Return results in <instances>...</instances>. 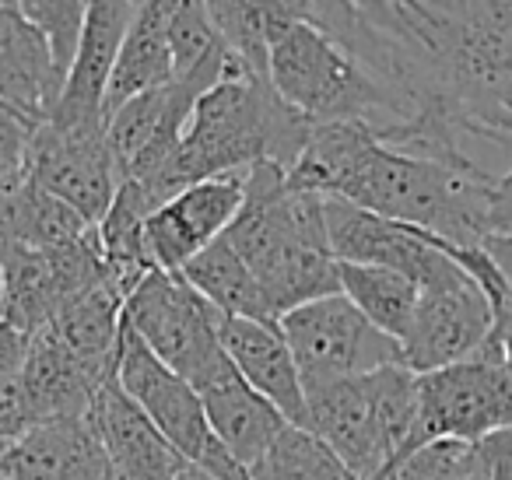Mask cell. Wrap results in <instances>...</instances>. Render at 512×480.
Here are the masks:
<instances>
[{
    "label": "cell",
    "instance_id": "6da1fadb",
    "mask_svg": "<svg viewBox=\"0 0 512 480\" xmlns=\"http://www.w3.org/2000/svg\"><path fill=\"white\" fill-rule=\"evenodd\" d=\"M288 183L432 232L453 246H481L491 235V172L393 151L362 123H313Z\"/></svg>",
    "mask_w": 512,
    "mask_h": 480
},
{
    "label": "cell",
    "instance_id": "7a4b0ae2",
    "mask_svg": "<svg viewBox=\"0 0 512 480\" xmlns=\"http://www.w3.org/2000/svg\"><path fill=\"white\" fill-rule=\"evenodd\" d=\"M313 123L288 109L267 74L228 57V71L197 99L176 151L137 186L155 211L179 190L218 176H246L253 165L274 162L292 169Z\"/></svg>",
    "mask_w": 512,
    "mask_h": 480
},
{
    "label": "cell",
    "instance_id": "3957f363",
    "mask_svg": "<svg viewBox=\"0 0 512 480\" xmlns=\"http://www.w3.org/2000/svg\"><path fill=\"white\" fill-rule=\"evenodd\" d=\"M221 239L264 288L274 319L341 291L323 197L288 183L281 165L260 162L246 172L242 207Z\"/></svg>",
    "mask_w": 512,
    "mask_h": 480
},
{
    "label": "cell",
    "instance_id": "277c9868",
    "mask_svg": "<svg viewBox=\"0 0 512 480\" xmlns=\"http://www.w3.org/2000/svg\"><path fill=\"white\" fill-rule=\"evenodd\" d=\"M267 81L309 123H362L379 141L407 123L404 102L316 22L295 25L271 46Z\"/></svg>",
    "mask_w": 512,
    "mask_h": 480
},
{
    "label": "cell",
    "instance_id": "5b68a950",
    "mask_svg": "<svg viewBox=\"0 0 512 480\" xmlns=\"http://www.w3.org/2000/svg\"><path fill=\"white\" fill-rule=\"evenodd\" d=\"M418 417V375L386 365L358 379L306 389V428L355 473L386 480Z\"/></svg>",
    "mask_w": 512,
    "mask_h": 480
},
{
    "label": "cell",
    "instance_id": "8992f818",
    "mask_svg": "<svg viewBox=\"0 0 512 480\" xmlns=\"http://www.w3.org/2000/svg\"><path fill=\"white\" fill-rule=\"evenodd\" d=\"M278 330L299 368L302 389H320L379 372L386 365H404L397 340L376 330L341 291L285 312Z\"/></svg>",
    "mask_w": 512,
    "mask_h": 480
},
{
    "label": "cell",
    "instance_id": "52a82bcc",
    "mask_svg": "<svg viewBox=\"0 0 512 480\" xmlns=\"http://www.w3.org/2000/svg\"><path fill=\"white\" fill-rule=\"evenodd\" d=\"M502 428H512V372L481 347L474 358L418 375V417L400 456L439 438L481 442Z\"/></svg>",
    "mask_w": 512,
    "mask_h": 480
},
{
    "label": "cell",
    "instance_id": "ba28073f",
    "mask_svg": "<svg viewBox=\"0 0 512 480\" xmlns=\"http://www.w3.org/2000/svg\"><path fill=\"white\" fill-rule=\"evenodd\" d=\"M218 312L183 281V274L151 270L123 302V323L151 347L158 361L197 386L225 361L218 340Z\"/></svg>",
    "mask_w": 512,
    "mask_h": 480
},
{
    "label": "cell",
    "instance_id": "9c48e42d",
    "mask_svg": "<svg viewBox=\"0 0 512 480\" xmlns=\"http://www.w3.org/2000/svg\"><path fill=\"white\" fill-rule=\"evenodd\" d=\"M29 183L74 207L88 225H99L120 190L106 123H39L32 130Z\"/></svg>",
    "mask_w": 512,
    "mask_h": 480
},
{
    "label": "cell",
    "instance_id": "30bf717a",
    "mask_svg": "<svg viewBox=\"0 0 512 480\" xmlns=\"http://www.w3.org/2000/svg\"><path fill=\"white\" fill-rule=\"evenodd\" d=\"M330 256L337 263H369L411 277L421 291L467 277L446 253V239L400 221L379 218L344 200L323 197Z\"/></svg>",
    "mask_w": 512,
    "mask_h": 480
},
{
    "label": "cell",
    "instance_id": "8fae6325",
    "mask_svg": "<svg viewBox=\"0 0 512 480\" xmlns=\"http://www.w3.org/2000/svg\"><path fill=\"white\" fill-rule=\"evenodd\" d=\"M116 382L151 417V424L169 438V445L186 463L204 466L221 449L207 424L197 389L183 375L172 372L165 361H158L127 323L120 330V351H116Z\"/></svg>",
    "mask_w": 512,
    "mask_h": 480
},
{
    "label": "cell",
    "instance_id": "7c38bea8",
    "mask_svg": "<svg viewBox=\"0 0 512 480\" xmlns=\"http://www.w3.org/2000/svg\"><path fill=\"white\" fill-rule=\"evenodd\" d=\"M214 78H176L162 88H151L106 116V141L113 151L120 183H141L176 151L197 99L214 88Z\"/></svg>",
    "mask_w": 512,
    "mask_h": 480
},
{
    "label": "cell",
    "instance_id": "4fadbf2b",
    "mask_svg": "<svg viewBox=\"0 0 512 480\" xmlns=\"http://www.w3.org/2000/svg\"><path fill=\"white\" fill-rule=\"evenodd\" d=\"M491 319H495V312L470 277L425 288L414 305L411 326L400 340L404 365L414 375H421L474 358L488 340Z\"/></svg>",
    "mask_w": 512,
    "mask_h": 480
},
{
    "label": "cell",
    "instance_id": "5bb4252c",
    "mask_svg": "<svg viewBox=\"0 0 512 480\" xmlns=\"http://www.w3.org/2000/svg\"><path fill=\"white\" fill-rule=\"evenodd\" d=\"M246 193V176H218L193 183L158 204L144 221V246L151 267L179 274L197 253L225 235Z\"/></svg>",
    "mask_w": 512,
    "mask_h": 480
},
{
    "label": "cell",
    "instance_id": "9a60e30c",
    "mask_svg": "<svg viewBox=\"0 0 512 480\" xmlns=\"http://www.w3.org/2000/svg\"><path fill=\"white\" fill-rule=\"evenodd\" d=\"M134 15V0H88V15L81 25V39L74 50L71 71H67L64 92H60L57 109L50 113L53 123H106L102 120V99H106L109 74L116 67Z\"/></svg>",
    "mask_w": 512,
    "mask_h": 480
},
{
    "label": "cell",
    "instance_id": "2e32d148",
    "mask_svg": "<svg viewBox=\"0 0 512 480\" xmlns=\"http://www.w3.org/2000/svg\"><path fill=\"white\" fill-rule=\"evenodd\" d=\"M92 428L120 480H176L186 459L109 375L92 400Z\"/></svg>",
    "mask_w": 512,
    "mask_h": 480
},
{
    "label": "cell",
    "instance_id": "e0dca14e",
    "mask_svg": "<svg viewBox=\"0 0 512 480\" xmlns=\"http://www.w3.org/2000/svg\"><path fill=\"white\" fill-rule=\"evenodd\" d=\"M4 480H120L92 428V417L32 424L4 456Z\"/></svg>",
    "mask_w": 512,
    "mask_h": 480
},
{
    "label": "cell",
    "instance_id": "ac0fdd59",
    "mask_svg": "<svg viewBox=\"0 0 512 480\" xmlns=\"http://www.w3.org/2000/svg\"><path fill=\"white\" fill-rule=\"evenodd\" d=\"M218 340L225 358L235 365V372L264 400H271L285 414L288 424L306 428V389H302L299 368H295L278 323L221 316Z\"/></svg>",
    "mask_w": 512,
    "mask_h": 480
},
{
    "label": "cell",
    "instance_id": "d6986e66",
    "mask_svg": "<svg viewBox=\"0 0 512 480\" xmlns=\"http://www.w3.org/2000/svg\"><path fill=\"white\" fill-rule=\"evenodd\" d=\"M106 379L109 375L88 368L50 326H43L29 337V354H25L22 375H18L29 424L88 417L95 393Z\"/></svg>",
    "mask_w": 512,
    "mask_h": 480
},
{
    "label": "cell",
    "instance_id": "ffe728a7",
    "mask_svg": "<svg viewBox=\"0 0 512 480\" xmlns=\"http://www.w3.org/2000/svg\"><path fill=\"white\" fill-rule=\"evenodd\" d=\"M197 396L204 403L207 424H211L214 438L239 459L242 466H253L256 459L271 449V442L288 428L285 414L274 407L271 400L256 393L232 361L214 365L204 379L197 382Z\"/></svg>",
    "mask_w": 512,
    "mask_h": 480
},
{
    "label": "cell",
    "instance_id": "44dd1931",
    "mask_svg": "<svg viewBox=\"0 0 512 480\" xmlns=\"http://www.w3.org/2000/svg\"><path fill=\"white\" fill-rule=\"evenodd\" d=\"M64 81L43 32L18 8H0V102L29 123H43L57 109Z\"/></svg>",
    "mask_w": 512,
    "mask_h": 480
},
{
    "label": "cell",
    "instance_id": "7402d4cb",
    "mask_svg": "<svg viewBox=\"0 0 512 480\" xmlns=\"http://www.w3.org/2000/svg\"><path fill=\"white\" fill-rule=\"evenodd\" d=\"M169 15L172 0H144L137 8L134 22L127 29V39L120 46V57L109 74L106 99H102V120L123 106L127 99L151 88H162L176 81V67H172L169 50Z\"/></svg>",
    "mask_w": 512,
    "mask_h": 480
},
{
    "label": "cell",
    "instance_id": "603a6c76",
    "mask_svg": "<svg viewBox=\"0 0 512 480\" xmlns=\"http://www.w3.org/2000/svg\"><path fill=\"white\" fill-rule=\"evenodd\" d=\"M204 8L225 50L256 74H267V53L281 36L313 22L306 0H204Z\"/></svg>",
    "mask_w": 512,
    "mask_h": 480
},
{
    "label": "cell",
    "instance_id": "cb8c5ba5",
    "mask_svg": "<svg viewBox=\"0 0 512 480\" xmlns=\"http://www.w3.org/2000/svg\"><path fill=\"white\" fill-rule=\"evenodd\" d=\"M123 295L113 277L92 284L81 295L67 298L53 316L50 330L99 375L116 372V351H120L123 330Z\"/></svg>",
    "mask_w": 512,
    "mask_h": 480
},
{
    "label": "cell",
    "instance_id": "d4e9b609",
    "mask_svg": "<svg viewBox=\"0 0 512 480\" xmlns=\"http://www.w3.org/2000/svg\"><path fill=\"white\" fill-rule=\"evenodd\" d=\"M183 281L211 305L218 316H239V319H267L278 323L264 298V288L256 284L246 263L235 256V249L225 239L211 242L204 253H197L183 270Z\"/></svg>",
    "mask_w": 512,
    "mask_h": 480
},
{
    "label": "cell",
    "instance_id": "484cf974",
    "mask_svg": "<svg viewBox=\"0 0 512 480\" xmlns=\"http://www.w3.org/2000/svg\"><path fill=\"white\" fill-rule=\"evenodd\" d=\"M337 284H341V295L376 330H383L397 344L404 340L421 295V288L411 277L386 267H369V263H337Z\"/></svg>",
    "mask_w": 512,
    "mask_h": 480
},
{
    "label": "cell",
    "instance_id": "4316f807",
    "mask_svg": "<svg viewBox=\"0 0 512 480\" xmlns=\"http://www.w3.org/2000/svg\"><path fill=\"white\" fill-rule=\"evenodd\" d=\"M306 4L313 11V22L348 53L369 36H404L425 15L421 0H306Z\"/></svg>",
    "mask_w": 512,
    "mask_h": 480
},
{
    "label": "cell",
    "instance_id": "83f0119b",
    "mask_svg": "<svg viewBox=\"0 0 512 480\" xmlns=\"http://www.w3.org/2000/svg\"><path fill=\"white\" fill-rule=\"evenodd\" d=\"M249 480H358L309 428L288 424L249 466Z\"/></svg>",
    "mask_w": 512,
    "mask_h": 480
},
{
    "label": "cell",
    "instance_id": "f1b7e54d",
    "mask_svg": "<svg viewBox=\"0 0 512 480\" xmlns=\"http://www.w3.org/2000/svg\"><path fill=\"white\" fill-rule=\"evenodd\" d=\"M11 228H15V249H57L78 242L95 225H88L74 207L50 197L36 183H25L15 197Z\"/></svg>",
    "mask_w": 512,
    "mask_h": 480
},
{
    "label": "cell",
    "instance_id": "f546056e",
    "mask_svg": "<svg viewBox=\"0 0 512 480\" xmlns=\"http://www.w3.org/2000/svg\"><path fill=\"white\" fill-rule=\"evenodd\" d=\"M386 480H491V466L481 452V442L439 438L400 456Z\"/></svg>",
    "mask_w": 512,
    "mask_h": 480
},
{
    "label": "cell",
    "instance_id": "4dcf8cb0",
    "mask_svg": "<svg viewBox=\"0 0 512 480\" xmlns=\"http://www.w3.org/2000/svg\"><path fill=\"white\" fill-rule=\"evenodd\" d=\"M15 8L36 25L50 43L60 71H71L74 50H78L81 25L88 15V0H15Z\"/></svg>",
    "mask_w": 512,
    "mask_h": 480
},
{
    "label": "cell",
    "instance_id": "1f68e13d",
    "mask_svg": "<svg viewBox=\"0 0 512 480\" xmlns=\"http://www.w3.org/2000/svg\"><path fill=\"white\" fill-rule=\"evenodd\" d=\"M36 127L39 123H29L0 102V186H22L29 179V148Z\"/></svg>",
    "mask_w": 512,
    "mask_h": 480
},
{
    "label": "cell",
    "instance_id": "d6a6232c",
    "mask_svg": "<svg viewBox=\"0 0 512 480\" xmlns=\"http://www.w3.org/2000/svg\"><path fill=\"white\" fill-rule=\"evenodd\" d=\"M25 354H29V333L11 323H0V386H11L22 375Z\"/></svg>",
    "mask_w": 512,
    "mask_h": 480
},
{
    "label": "cell",
    "instance_id": "836d02e7",
    "mask_svg": "<svg viewBox=\"0 0 512 480\" xmlns=\"http://www.w3.org/2000/svg\"><path fill=\"white\" fill-rule=\"evenodd\" d=\"M488 228L491 235H509L512 232V169L505 176H495L488 197Z\"/></svg>",
    "mask_w": 512,
    "mask_h": 480
},
{
    "label": "cell",
    "instance_id": "e575fe53",
    "mask_svg": "<svg viewBox=\"0 0 512 480\" xmlns=\"http://www.w3.org/2000/svg\"><path fill=\"white\" fill-rule=\"evenodd\" d=\"M484 347H488V351L512 372V298L495 309L491 333H488V340H484Z\"/></svg>",
    "mask_w": 512,
    "mask_h": 480
},
{
    "label": "cell",
    "instance_id": "d590c367",
    "mask_svg": "<svg viewBox=\"0 0 512 480\" xmlns=\"http://www.w3.org/2000/svg\"><path fill=\"white\" fill-rule=\"evenodd\" d=\"M481 452L491 466V477L512 480V428H502L495 435L481 438Z\"/></svg>",
    "mask_w": 512,
    "mask_h": 480
},
{
    "label": "cell",
    "instance_id": "8d00e7d4",
    "mask_svg": "<svg viewBox=\"0 0 512 480\" xmlns=\"http://www.w3.org/2000/svg\"><path fill=\"white\" fill-rule=\"evenodd\" d=\"M481 249L498 267V274H502L505 288H509V295H512V232L509 235H488V239L481 242Z\"/></svg>",
    "mask_w": 512,
    "mask_h": 480
},
{
    "label": "cell",
    "instance_id": "74e56055",
    "mask_svg": "<svg viewBox=\"0 0 512 480\" xmlns=\"http://www.w3.org/2000/svg\"><path fill=\"white\" fill-rule=\"evenodd\" d=\"M176 480H214V477H207L200 466H193V463H183V470L176 473Z\"/></svg>",
    "mask_w": 512,
    "mask_h": 480
},
{
    "label": "cell",
    "instance_id": "f35d334b",
    "mask_svg": "<svg viewBox=\"0 0 512 480\" xmlns=\"http://www.w3.org/2000/svg\"><path fill=\"white\" fill-rule=\"evenodd\" d=\"M0 323H4V277H0Z\"/></svg>",
    "mask_w": 512,
    "mask_h": 480
},
{
    "label": "cell",
    "instance_id": "ab89813d",
    "mask_svg": "<svg viewBox=\"0 0 512 480\" xmlns=\"http://www.w3.org/2000/svg\"><path fill=\"white\" fill-rule=\"evenodd\" d=\"M491 480H502V477H491Z\"/></svg>",
    "mask_w": 512,
    "mask_h": 480
},
{
    "label": "cell",
    "instance_id": "60d3db41",
    "mask_svg": "<svg viewBox=\"0 0 512 480\" xmlns=\"http://www.w3.org/2000/svg\"><path fill=\"white\" fill-rule=\"evenodd\" d=\"M0 480H4V477H0Z\"/></svg>",
    "mask_w": 512,
    "mask_h": 480
}]
</instances>
